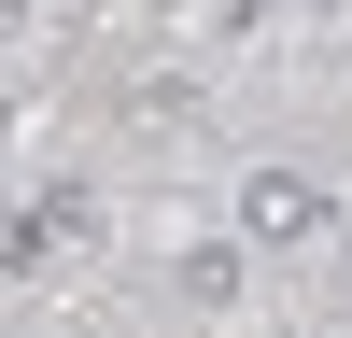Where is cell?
<instances>
[{
	"label": "cell",
	"mask_w": 352,
	"mask_h": 338,
	"mask_svg": "<svg viewBox=\"0 0 352 338\" xmlns=\"http://www.w3.org/2000/svg\"><path fill=\"white\" fill-rule=\"evenodd\" d=\"M85 240H99V197H85V183H28V212L14 225H0V268H43V254H85Z\"/></svg>",
	"instance_id": "obj_2"
},
{
	"label": "cell",
	"mask_w": 352,
	"mask_h": 338,
	"mask_svg": "<svg viewBox=\"0 0 352 338\" xmlns=\"http://www.w3.org/2000/svg\"><path fill=\"white\" fill-rule=\"evenodd\" d=\"M169 282H184L197 324H240V310H254V240H184V254H169Z\"/></svg>",
	"instance_id": "obj_3"
},
{
	"label": "cell",
	"mask_w": 352,
	"mask_h": 338,
	"mask_svg": "<svg viewBox=\"0 0 352 338\" xmlns=\"http://www.w3.org/2000/svg\"><path fill=\"white\" fill-rule=\"evenodd\" d=\"M127 113H141V127H197V71H141Z\"/></svg>",
	"instance_id": "obj_4"
},
{
	"label": "cell",
	"mask_w": 352,
	"mask_h": 338,
	"mask_svg": "<svg viewBox=\"0 0 352 338\" xmlns=\"http://www.w3.org/2000/svg\"><path fill=\"white\" fill-rule=\"evenodd\" d=\"M240 240L254 254H310V240H338V197L310 169H240Z\"/></svg>",
	"instance_id": "obj_1"
}]
</instances>
